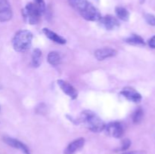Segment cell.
Here are the masks:
<instances>
[{"label":"cell","instance_id":"cell-1","mask_svg":"<svg viewBox=\"0 0 155 154\" xmlns=\"http://www.w3.org/2000/svg\"><path fill=\"white\" fill-rule=\"evenodd\" d=\"M80 120L88 129L93 132H100L105 128L104 122L95 113L89 110L82 113Z\"/></svg>","mask_w":155,"mask_h":154},{"label":"cell","instance_id":"cell-13","mask_svg":"<svg viewBox=\"0 0 155 154\" xmlns=\"http://www.w3.org/2000/svg\"><path fill=\"white\" fill-rule=\"evenodd\" d=\"M43 33H45V36H46L48 39H51V41H54V42H56V43H58V44L66 43V39H64L63 37H61V36H60L59 35H58L57 33H55L54 32L48 30V29L44 28Z\"/></svg>","mask_w":155,"mask_h":154},{"label":"cell","instance_id":"cell-21","mask_svg":"<svg viewBox=\"0 0 155 154\" xmlns=\"http://www.w3.org/2000/svg\"><path fill=\"white\" fill-rule=\"evenodd\" d=\"M145 18L146 22L148 23L149 25L155 26V16L151 14H146L145 15Z\"/></svg>","mask_w":155,"mask_h":154},{"label":"cell","instance_id":"cell-7","mask_svg":"<svg viewBox=\"0 0 155 154\" xmlns=\"http://www.w3.org/2000/svg\"><path fill=\"white\" fill-rule=\"evenodd\" d=\"M3 141L12 147L20 149L24 154H30V151L27 145H25L24 143L17 140V139L12 138L10 137H3Z\"/></svg>","mask_w":155,"mask_h":154},{"label":"cell","instance_id":"cell-10","mask_svg":"<svg viewBox=\"0 0 155 154\" xmlns=\"http://www.w3.org/2000/svg\"><path fill=\"white\" fill-rule=\"evenodd\" d=\"M58 85L61 88V90L70 98H71L72 99H75L77 98V91L71 84L64 80L60 79L58 81Z\"/></svg>","mask_w":155,"mask_h":154},{"label":"cell","instance_id":"cell-11","mask_svg":"<svg viewBox=\"0 0 155 154\" xmlns=\"http://www.w3.org/2000/svg\"><path fill=\"white\" fill-rule=\"evenodd\" d=\"M117 54L116 50L111 48H102L98 49L95 52V56L97 60H103L108 57H114Z\"/></svg>","mask_w":155,"mask_h":154},{"label":"cell","instance_id":"cell-19","mask_svg":"<svg viewBox=\"0 0 155 154\" xmlns=\"http://www.w3.org/2000/svg\"><path fill=\"white\" fill-rule=\"evenodd\" d=\"M144 112L142 108H138L133 114V121L134 123H139L143 119Z\"/></svg>","mask_w":155,"mask_h":154},{"label":"cell","instance_id":"cell-24","mask_svg":"<svg viewBox=\"0 0 155 154\" xmlns=\"http://www.w3.org/2000/svg\"><path fill=\"white\" fill-rule=\"evenodd\" d=\"M148 45L151 47V48H155V36L151 37V39L148 40Z\"/></svg>","mask_w":155,"mask_h":154},{"label":"cell","instance_id":"cell-15","mask_svg":"<svg viewBox=\"0 0 155 154\" xmlns=\"http://www.w3.org/2000/svg\"><path fill=\"white\" fill-rule=\"evenodd\" d=\"M61 56L56 51H51L48 55V61L52 66H57L61 63Z\"/></svg>","mask_w":155,"mask_h":154},{"label":"cell","instance_id":"cell-6","mask_svg":"<svg viewBox=\"0 0 155 154\" xmlns=\"http://www.w3.org/2000/svg\"><path fill=\"white\" fill-rule=\"evenodd\" d=\"M104 129H106L107 134L115 138H120L124 135V127L119 122H111L107 125H105Z\"/></svg>","mask_w":155,"mask_h":154},{"label":"cell","instance_id":"cell-20","mask_svg":"<svg viewBox=\"0 0 155 154\" xmlns=\"http://www.w3.org/2000/svg\"><path fill=\"white\" fill-rule=\"evenodd\" d=\"M34 5L36 6L41 14L44 13L45 11V4L44 0H34Z\"/></svg>","mask_w":155,"mask_h":154},{"label":"cell","instance_id":"cell-4","mask_svg":"<svg viewBox=\"0 0 155 154\" xmlns=\"http://www.w3.org/2000/svg\"><path fill=\"white\" fill-rule=\"evenodd\" d=\"M83 18L90 21H99L101 16L99 11L91 3L88 2L84 8L80 11Z\"/></svg>","mask_w":155,"mask_h":154},{"label":"cell","instance_id":"cell-17","mask_svg":"<svg viewBox=\"0 0 155 154\" xmlns=\"http://www.w3.org/2000/svg\"><path fill=\"white\" fill-rule=\"evenodd\" d=\"M115 12L118 18L124 21H127L130 18V12L124 7H117Z\"/></svg>","mask_w":155,"mask_h":154},{"label":"cell","instance_id":"cell-9","mask_svg":"<svg viewBox=\"0 0 155 154\" xmlns=\"http://www.w3.org/2000/svg\"><path fill=\"white\" fill-rule=\"evenodd\" d=\"M120 93L122 94L127 99H128L129 101H133V102H140L141 100H142V95H141L137 91H136L134 88H124L121 91Z\"/></svg>","mask_w":155,"mask_h":154},{"label":"cell","instance_id":"cell-22","mask_svg":"<svg viewBox=\"0 0 155 154\" xmlns=\"http://www.w3.org/2000/svg\"><path fill=\"white\" fill-rule=\"evenodd\" d=\"M131 145V141H130L129 139H125V140H123L122 142V146H121L120 150V151H125L127 149H129V147Z\"/></svg>","mask_w":155,"mask_h":154},{"label":"cell","instance_id":"cell-8","mask_svg":"<svg viewBox=\"0 0 155 154\" xmlns=\"http://www.w3.org/2000/svg\"><path fill=\"white\" fill-rule=\"evenodd\" d=\"M99 22L101 23V25L104 26L107 30H111L117 28L120 26L119 21L117 18L111 15H107V16L101 17V19L99 20Z\"/></svg>","mask_w":155,"mask_h":154},{"label":"cell","instance_id":"cell-12","mask_svg":"<svg viewBox=\"0 0 155 154\" xmlns=\"http://www.w3.org/2000/svg\"><path fill=\"white\" fill-rule=\"evenodd\" d=\"M85 140L83 138H79L71 142L64 151L65 154H74L76 151L79 150L84 146Z\"/></svg>","mask_w":155,"mask_h":154},{"label":"cell","instance_id":"cell-14","mask_svg":"<svg viewBox=\"0 0 155 154\" xmlns=\"http://www.w3.org/2000/svg\"><path fill=\"white\" fill-rule=\"evenodd\" d=\"M126 42L127 43L130 44V45H139V46H144V45H145V42L144 41V39L141 36L136 34L132 35L130 37H129L126 40Z\"/></svg>","mask_w":155,"mask_h":154},{"label":"cell","instance_id":"cell-5","mask_svg":"<svg viewBox=\"0 0 155 154\" xmlns=\"http://www.w3.org/2000/svg\"><path fill=\"white\" fill-rule=\"evenodd\" d=\"M12 7L8 0H0V22H7L12 18Z\"/></svg>","mask_w":155,"mask_h":154},{"label":"cell","instance_id":"cell-16","mask_svg":"<svg viewBox=\"0 0 155 154\" xmlns=\"http://www.w3.org/2000/svg\"><path fill=\"white\" fill-rule=\"evenodd\" d=\"M68 2L71 6L78 11L83 10L88 3L87 0H68Z\"/></svg>","mask_w":155,"mask_h":154},{"label":"cell","instance_id":"cell-23","mask_svg":"<svg viewBox=\"0 0 155 154\" xmlns=\"http://www.w3.org/2000/svg\"><path fill=\"white\" fill-rule=\"evenodd\" d=\"M147 152L144 150H133L129 152H124L121 154H146Z\"/></svg>","mask_w":155,"mask_h":154},{"label":"cell","instance_id":"cell-3","mask_svg":"<svg viewBox=\"0 0 155 154\" xmlns=\"http://www.w3.org/2000/svg\"><path fill=\"white\" fill-rule=\"evenodd\" d=\"M23 14L30 24H36L39 22V18L42 14L35 5L34 3L30 2L28 3L26 5L25 8L23 10Z\"/></svg>","mask_w":155,"mask_h":154},{"label":"cell","instance_id":"cell-18","mask_svg":"<svg viewBox=\"0 0 155 154\" xmlns=\"http://www.w3.org/2000/svg\"><path fill=\"white\" fill-rule=\"evenodd\" d=\"M41 57H42V52L39 49L36 48L34 50L32 57V64L35 67H37L41 64Z\"/></svg>","mask_w":155,"mask_h":154},{"label":"cell","instance_id":"cell-2","mask_svg":"<svg viewBox=\"0 0 155 154\" xmlns=\"http://www.w3.org/2000/svg\"><path fill=\"white\" fill-rule=\"evenodd\" d=\"M33 34L28 30H21L15 34L12 45L15 51L19 52H24L29 50L31 47Z\"/></svg>","mask_w":155,"mask_h":154}]
</instances>
